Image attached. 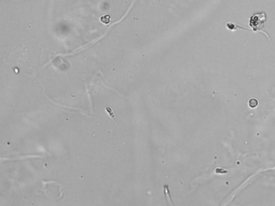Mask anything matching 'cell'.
Returning a JSON list of instances; mask_svg holds the SVG:
<instances>
[{
  "label": "cell",
  "mask_w": 275,
  "mask_h": 206,
  "mask_svg": "<svg viewBox=\"0 0 275 206\" xmlns=\"http://www.w3.org/2000/svg\"><path fill=\"white\" fill-rule=\"evenodd\" d=\"M105 110H106V111L109 114V115L110 116L111 118H112L114 119L116 121H117V119L116 118V115L115 114V112L113 111L112 108L111 107H110V106H107L105 108Z\"/></svg>",
  "instance_id": "277c9868"
},
{
  "label": "cell",
  "mask_w": 275,
  "mask_h": 206,
  "mask_svg": "<svg viewBox=\"0 0 275 206\" xmlns=\"http://www.w3.org/2000/svg\"><path fill=\"white\" fill-rule=\"evenodd\" d=\"M266 19V16L264 12L256 13L250 17L249 25L255 31H262L264 29Z\"/></svg>",
  "instance_id": "6da1fadb"
},
{
  "label": "cell",
  "mask_w": 275,
  "mask_h": 206,
  "mask_svg": "<svg viewBox=\"0 0 275 206\" xmlns=\"http://www.w3.org/2000/svg\"><path fill=\"white\" fill-rule=\"evenodd\" d=\"M164 192H165V200L167 201V203L169 202V205H173L171 203V196H170V193H169V187L168 185H165L164 187Z\"/></svg>",
  "instance_id": "7a4b0ae2"
},
{
  "label": "cell",
  "mask_w": 275,
  "mask_h": 206,
  "mask_svg": "<svg viewBox=\"0 0 275 206\" xmlns=\"http://www.w3.org/2000/svg\"><path fill=\"white\" fill-rule=\"evenodd\" d=\"M226 27L227 28L229 29V30L233 31L235 30H237V29L238 28H242V29H246V28H241V26H239L238 25H236L235 24L233 23H231V22H229V23H228L226 24Z\"/></svg>",
  "instance_id": "3957f363"
},
{
  "label": "cell",
  "mask_w": 275,
  "mask_h": 206,
  "mask_svg": "<svg viewBox=\"0 0 275 206\" xmlns=\"http://www.w3.org/2000/svg\"><path fill=\"white\" fill-rule=\"evenodd\" d=\"M258 105V101L256 99L253 98L249 101V106L251 108L256 107Z\"/></svg>",
  "instance_id": "5b68a950"
},
{
  "label": "cell",
  "mask_w": 275,
  "mask_h": 206,
  "mask_svg": "<svg viewBox=\"0 0 275 206\" xmlns=\"http://www.w3.org/2000/svg\"><path fill=\"white\" fill-rule=\"evenodd\" d=\"M101 21L105 24H108L110 23V16L109 15H106L102 17L101 18Z\"/></svg>",
  "instance_id": "8992f818"
}]
</instances>
